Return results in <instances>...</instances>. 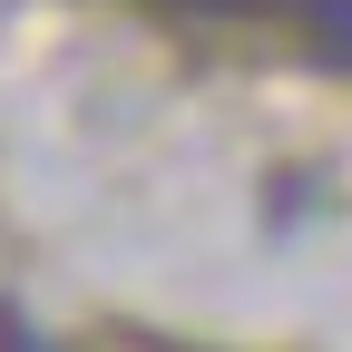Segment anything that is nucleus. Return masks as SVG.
Masks as SVG:
<instances>
[{"label": "nucleus", "instance_id": "1", "mask_svg": "<svg viewBox=\"0 0 352 352\" xmlns=\"http://www.w3.org/2000/svg\"><path fill=\"white\" fill-rule=\"evenodd\" d=\"M294 10L314 20V39H323V50H333L342 69H352V0H294Z\"/></svg>", "mask_w": 352, "mask_h": 352}]
</instances>
